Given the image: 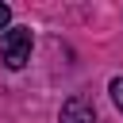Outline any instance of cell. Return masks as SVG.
I'll use <instances>...</instances> for the list:
<instances>
[{"label":"cell","instance_id":"1","mask_svg":"<svg viewBox=\"0 0 123 123\" xmlns=\"http://www.w3.org/2000/svg\"><path fill=\"white\" fill-rule=\"evenodd\" d=\"M0 58L8 69H23L31 62V31L27 27H12L0 35Z\"/></svg>","mask_w":123,"mask_h":123},{"label":"cell","instance_id":"2","mask_svg":"<svg viewBox=\"0 0 123 123\" xmlns=\"http://www.w3.org/2000/svg\"><path fill=\"white\" fill-rule=\"evenodd\" d=\"M58 123H96V108H92V100H85V96H69V100L62 104Z\"/></svg>","mask_w":123,"mask_h":123},{"label":"cell","instance_id":"3","mask_svg":"<svg viewBox=\"0 0 123 123\" xmlns=\"http://www.w3.org/2000/svg\"><path fill=\"white\" fill-rule=\"evenodd\" d=\"M108 92H111V100H115V108L123 111V77H111V85H108Z\"/></svg>","mask_w":123,"mask_h":123},{"label":"cell","instance_id":"4","mask_svg":"<svg viewBox=\"0 0 123 123\" xmlns=\"http://www.w3.org/2000/svg\"><path fill=\"white\" fill-rule=\"evenodd\" d=\"M8 19H12V8H8V4H0V31L8 27Z\"/></svg>","mask_w":123,"mask_h":123}]
</instances>
